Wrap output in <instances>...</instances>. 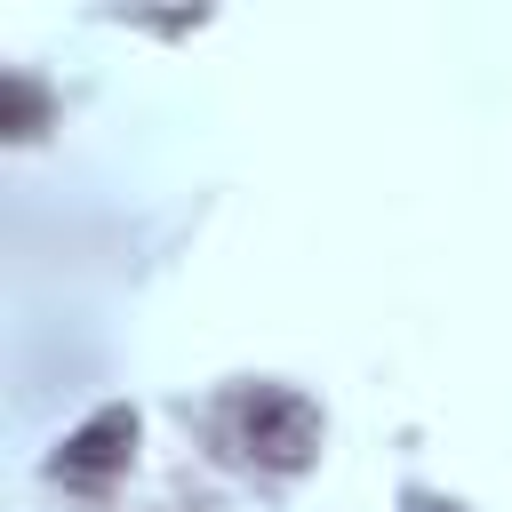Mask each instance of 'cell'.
Segmentation results:
<instances>
[{
    "label": "cell",
    "instance_id": "cell-1",
    "mask_svg": "<svg viewBox=\"0 0 512 512\" xmlns=\"http://www.w3.org/2000/svg\"><path fill=\"white\" fill-rule=\"evenodd\" d=\"M224 416H232L240 456L264 464V472H304L312 448H320V408L296 384H248V392H232Z\"/></svg>",
    "mask_w": 512,
    "mask_h": 512
},
{
    "label": "cell",
    "instance_id": "cell-2",
    "mask_svg": "<svg viewBox=\"0 0 512 512\" xmlns=\"http://www.w3.org/2000/svg\"><path fill=\"white\" fill-rule=\"evenodd\" d=\"M128 456H136V408H96L72 440H64V456H56V480H72V488H112L120 472H128Z\"/></svg>",
    "mask_w": 512,
    "mask_h": 512
}]
</instances>
